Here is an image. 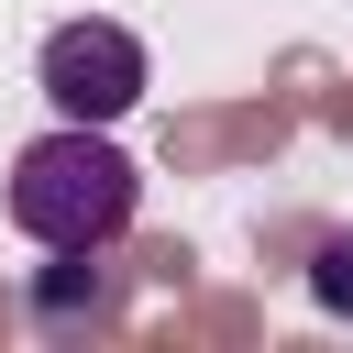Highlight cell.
<instances>
[{
	"label": "cell",
	"mask_w": 353,
	"mask_h": 353,
	"mask_svg": "<svg viewBox=\"0 0 353 353\" xmlns=\"http://www.w3.org/2000/svg\"><path fill=\"white\" fill-rule=\"evenodd\" d=\"M143 210V165L110 143V121H55L11 154V221L44 254H99Z\"/></svg>",
	"instance_id": "obj_1"
},
{
	"label": "cell",
	"mask_w": 353,
	"mask_h": 353,
	"mask_svg": "<svg viewBox=\"0 0 353 353\" xmlns=\"http://www.w3.org/2000/svg\"><path fill=\"white\" fill-rule=\"evenodd\" d=\"M33 88H44L66 121H121V110L154 88V55H143V33H132V22L88 11V22H55V33H44Z\"/></svg>",
	"instance_id": "obj_2"
},
{
	"label": "cell",
	"mask_w": 353,
	"mask_h": 353,
	"mask_svg": "<svg viewBox=\"0 0 353 353\" xmlns=\"http://www.w3.org/2000/svg\"><path fill=\"white\" fill-rule=\"evenodd\" d=\"M309 298H320V309H353V232H320V254H309Z\"/></svg>",
	"instance_id": "obj_3"
}]
</instances>
